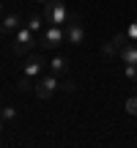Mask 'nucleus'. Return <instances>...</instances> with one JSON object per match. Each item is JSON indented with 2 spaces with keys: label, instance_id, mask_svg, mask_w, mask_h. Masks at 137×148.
<instances>
[{
  "label": "nucleus",
  "instance_id": "7ed1b4c3",
  "mask_svg": "<svg viewBox=\"0 0 137 148\" xmlns=\"http://www.w3.org/2000/svg\"><path fill=\"white\" fill-rule=\"evenodd\" d=\"M63 41H66L63 25H47V27H44V33H41V47L44 49H55V47H60Z\"/></svg>",
  "mask_w": 137,
  "mask_h": 148
},
{
  "label": "nucleus",
  "instance_id": "ddd939ff",
  "mask_svg": "<svg viewBox=\"0 0 137 148\" xmlns=\"http://www.w3.org/2000/svg\"><path fill=\"white\" fill-rule=\"evenodd\" d=\"M126 69H123V74H126V79H132V82H137V63H123Z\"/></svg>",
  "mask_w": 137,
  "mask_h": 148
},
{
  "label": "nucleus",
  "instance_id": "f257e3e1",
  "mask_svg": "<svg viewBox=\"0 0 137 148\" xmlns=\"http://www.w3.org/2000/svg\"><path fill=\"white\" fill-rule=\"evenodd\" d=\"M44 22L47 25H66L68 22V11L66 5L60 3V0H49V3H44Z\"/></svg>",
  "mask_w": 137,
  "mask_h": 148
},
{
  "label": "nucleus",
  "instance_id": "20e7f679",
  "mask_svg": "<svg viewBox=\"0 0 137 148\" xmlns=\"http://www.w3.org/2000/svg\"><path fill=\"white\" fill-rule=\"evenodd\" d=\"M55 90H60L58 74H47V77H38L36 79V96H38V99H49Z\"/></svg>",
  "mask_w": 137,
  "mask_h": 148
},
{
  "label": "nucleus",
  "instance_id": "4468645a",
  "mask_svg": "<svg viewBox=\"0 0 137 148\" xmlns=\"http://www.w3.org/2000/svg\"><path fill=\"white\" fill-rule=\"evenodd\" d=\"M0 118H3V121H14L16 110H14V107H3V110H0Z\"/></svg>",
  "mask_w": 137,
  "mask_h": 148
},
{
  "label": "nucleus",
  "instance_id": "aec40b11",
  "mask_svg": "<svg viewBox=\"0 0 137 148\" xmlns=\"http://www.w3.org/2000/svg\"><path fill=\"white\" fill-rule=\"evenodd\" d=\"M36 3H41V5H44V3H49V0H36Z\"/></svg>",
  "mask_w": 137,
  "mask_h": 148
},
{
  "label": "nucleus",
  "instance_id": "412c9836",
  "mask_svg": "<svg viewBox=\"0 0 137 148\" xmlns=\"http://www.w3.org/2000/svg\"><path fill=\"white\" fill-rule=\"evenodd\" d=\"M0 8H3V3H0Z\"/></svg>",
  "mask_w": 137,
  "mask_h": 148
},
{
  "label": "nucleus",
  "instance_id": "a211bd4d",
  "mask_svg": "<svg viewBox=\"0 0 137 148\" xmlns=\"http://www.w3.org/2000/svg\"><path fill=\"white\" fill-rule=\"evenodd\" d=\"M60 88H63L66 93H74V90H77V85H74V82H63V85H60Z\"/></svg>",
  "mask_w": 137,
  "mask_h": 148
},
{
  "label": "nucleus",
  "instance_id": "2eb2a0df",
  "mask_svg": "<svg viewBox=\"0 0 137 148\" xmlns=\"http://www.w3.org/2000/svg\"><path fill=\"white\" fill-rule=\"evenodd\" d=\"M126 112L129 115H137V96H129L126 99Z\"/></svg>",
  "mask_w": 137,
  "mask_h": 148
},
{
  "label": "nucleus",
  "instance_id": "0eeeda50",
  "mask_svg": "<svg viewBox=\"0 0 137 148\" xmlns=\"http://www.w3.org/2000/svg\"><path fill=\"white\" fill-rule=\"evenodd\" d=\"M22 27V16L19 14H8L0 19V33H16Z\"/></svg>",
  "mask_w": 137,
  "mask_h": 148
},
{
  "label": "nucleus",
  "instance_id": "f3484780",
  "mask_svg": "<svg viewBox=\"0 0 137 148\" xmlns=\"http://www.w3.org/2000/svg\"><path fill=\"white\" fill-rule=\"evenodd\" d=\"M115 52H118V47H115L112 41H110V44H104V55H107V58H110V55H115Z\"/></svg>",
  "mask_w": 137,
  "mask_h": 148
},
{
  "label": "nucleus",
  "instance_id": "dca6fc26",
  "mask_svg": "<svg viewBox=\"0 0 137 148\" xmlns=\"http://www.w3.org/2000/svg\"><path fill=\"white\" fill-rule=\"evenodd\" d=\"M126 33H129V38H132V41H137V19L126 27Z\"/></svg>",
  "mask_w": 137,
  "mask_h": 148
},
{
  "label": "nucleus",
  "instance_id": "f8f14e48",
  "mask_svg": "<svg viewBox=\"0 0 137 148\" xmlns=\"http://www.w3.org/2000/svg\"><path fill=\"white\" fill-rule=\"evenodd\" d=\"M129 41H132V38H129V33H126V30H123V33H115V36H112V44H115L118 49H121V47H126Z\"/></svg>",
  "mask_w": 137,
  "mask_h": 148
},
{
  "label": "nucleus",
  "instance_id": "6e6552de",
  "mask_svg": "<svg viewBox=\"0 0 137 148\" xmlns=\"http://www.w3.org/2000/svg\"><path fill=\"white\" fill-rule=\"evenodd\" d=\"M68 66H71V63H68V58H63V55H55V58L49 60V71H52V74H58V77L68 71Z\"/></svg>",
  "mask_w": 137,
  "mask_h": 148
},
{
  "label": "nucleus",
  "instance_id": "423d86ee",
  "mask_svg": "<svg viewBox=\"0 0 137 148\" xmlns=\"http://www.w3.org/2000/svg\"><path fill=\"white\" fill-rule=\"evenodd\" d=\"M41 69H44V58H41V55H30L27 63L22 66V74H25V77L38 79V77H41Z\"/></svg>",
  "mask_w": 137,
  "mask_h": 148
},
{
  "label": "nucleus",
  "instance_id": "6ab92c4d",
  "mask_svg": "<svg viewBox=\"0 0 137 148\" xmlns=\"http://www.w3.org/2000/svg\"><path fill=\"white\" fill-rule=\"evenodd\" d=\"M0 134H3V118H0Z\"/></svg>",
  "mask_w": 137,
  "mask_h": 148
},
{
  "label": "nucleus",
  "instance_id": "39448f33",
  "mask_svg": "<svg viewBox=\"0 0 137 148\" xmlns=\"http://www.w3.org/2000/svg\"><path fill=\"white\" fill-rule=\"evenodd\" d=\"M63 30H66V44H71V47H79V44L85 41V27L79 25L77 19H74V22H66Z\"/></svg>",
  "mask_w": 137,
  "mask_h": 148
},
{
  "label": "nucleus",
  "instance_id": "9b49d317",
  "mask_svg": "<svg viewBox=\"0 0 137 148\" xmlns=\"http://www.w3.org/2000/svg\"><path fill=\"white\" fill-rule=\"evenodd\" d=\"M25 25L30 27L33 33H41V30H44V16H30V19H27Z\"/></svg>",
  "mask_w": 137,
  "mask_h": 148
},
{
  "label": "nucleus",
  "instance_id": "f03ea898",
  "mask_svg": "<svg viewBox=\"0 0 137 148\" xmlns=\"http://www.w3.org/2000/svg\"><path fill=\"white\" fill-rule=\"evenodd\" d=\"M33 47H36V33H33L27 25H22L19 30L14 33V52L16 55H27Z\"/></svg>",
  "mask_w": 137,
  "mask_h": 148
},
{
  "label": "nucleus",
  "instance_id": "9d476101",
  "mask_svg": "<svg viewBox=\"0 0 137 148\" xmlns=\"http://www.w3.org/2000/svg\"><path fill=\"white\" fill-rule=\"evenodd\" d=\"M16 88H19L22 93H36V82H33V77H25V74H22V79L16 82Z\"/></svg>",
  "mask_w": 137,
  "mask_h": 148
},
{
  "label": "nucleus",
  "instance_id": "1a4fd4ad",
  "mask_svg": "<svg viewBox=\"0 0 137 148\" xmlns=\"http://www.w3.org/2000/svg\"><path fill=\"white\" fill-rule=\"evenodd\" d=\"M118 52H121V60H123V63H137V41H129L126 47H121Z\"/></svg>",
  "mask_w": 137,
  "mask_h": 148
}]
</instances>
